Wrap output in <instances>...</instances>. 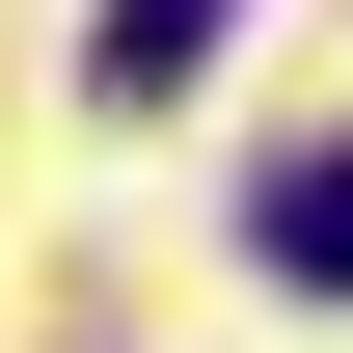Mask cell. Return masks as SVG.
Returning <instances> with one entry per match:
<instances>
[{
    "label": "cell",
    "instance_id": "cell-1",
    "mask_svg": "<svg viewBox=\"0 0 353 353\" xmlns=\"http://www.w3.org/2000/svg\"><path fill=\"white\" fill-rule=\"evenodd\" d=\"M218 28H245V0H109V109H163L190 54H218Z\"/></svg>",
    "mask_w": 353,
    "mask_h": 353
},
{
    "label": "cell",
    "instance_id": "cell-2",
    "mask_svg": "<svg viewBox=\"0 0 353 353\" xmlns=\"http://www.w3.org/2000/svg\"><path fill=\"white\" fill-rule=\"evenodd\" d=\"M272 272H299V299H353V163H272Z\"/></svg>",
    "mask_w": 353,
    "mask_h": 353
}]
</instances>
